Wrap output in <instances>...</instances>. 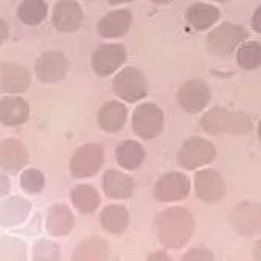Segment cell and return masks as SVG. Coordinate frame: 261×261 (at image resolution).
I'll list each match as a JSON object with an SVG mask.
<instances>
[{"mask_svg": "<svg viewBox=\"0 0 261 261\" xmlns=\"http://www.w3.org/2000/svg\"><path fill=\"white\" fill-rule=\"evenodd\" d=\"M112 89L114 93L118 96V100L127 105H134L143 101L148 96L149 86L143 72L129 65V67L120 69L115 73L112 80Z\"/></svg>", "mask_w": 261, "mask_h": 261, "instance_id": "cell-4", "label": "cell"}, {"mask_svg": "<svg viewBox=\"0 0 261 261\" xmlns=\"http://www.w3.org/2000/svg\"><path fill=\"white\" fill-rule=\"evenodd\" d=\"M100 224L105 232L111 235H123L130 224V215L126 205L111 204L100 212Z\"/></svg>", "mask_w": 261, "mask_h": 261, "instance_id": "cell-25", "label": "cell"}, {"mask_svg": "<svg viewBox=\"0 0 261 261\" xmlns=\"http://www.w3.org/2000/svg\"><path fill=\"white\" fill-rule=\"evenodd\" d=\"M129 117V109L121 100H109L101 105L96 115V123L103 133L117 134L124 129Z\"/></svg>", "mask_w": 261, "mask_h": 261, "instance_id": "cell-18", "label": "cell"}, {"mask_svg": "<svg viewBox=\"0 0 261 261\" xmlns=\"http://www.w3.org/2000/svg\"><path fill=\"white\" fill-rule=\"evenodd\" d=\"M191 180L180 171H168L162 174L154 184V198L162 204H177L188 198Z\"/></svg>", "mask_w": 261, "mask_h": 261, "instance_id": "cell-8", "label": "cell"}, {"mask_svg": "<svg viewBox=\"0 0 261 261\" xmlns=\"http://www.w3.org/2000/svg\"><path fill=\"white\" fill-rule=\"evenodd\" d=\"M208 2H215V4H228L232 0H208Z\"/></svg>", "mask_w": 261, "mask_h": 261, "instance_id": "cell-41", "label": "cell"}, {"mask_svg": "<svg viewBox=\"0 0 261 261\" xmlns=\"http://www.w3.org/2000/svg\"><path fill=\"white\" fill-rule=\"evenodd\" d=\"M249 39V30L244 25L222 22L207 35V48L216 56H228Z\"/></svg>", "mask_w": 261, "mask_h": 261, "instance_id": "cell-3", "label": "cell"}, {"mask_svg": "<svg viewBox=\"0 0 261 261\" xmlns=\"http://www.w3.org/2000/svg\"><path fill=\"white\" fill-rule=\"evenodd\" d=\"M70 70V61L59 50L44 51L35 62V75L42 84H58Z\"/></svg>", "mask_w": 261, "mask_h": 261, "instance_id": "cell-12", "label": "cell"}, {"mask_svg": "<svg viewBox=\"0 0 261 261\" xmlns=\"http://www.w3.org/2000/svg\"><path fill=\"white\" fill-rule=\"evenodd\" d=\"M30 118V105L20 95L0 98V123L7 127L22 126Z\"/></svg>", "mask_w": 261, "mask_h": 261, "instance_id": "cell-22", "label": "cell"}, {"mask_svg": "<svg viewBox=\"0 0 261 261\" xmlns=\"http://www.w3.org/2000/svg\"><path fill=\"white\" fill-rule=\"evenodd\" d=\"M133 130L142 140L157 139L165 127V115L155 103H140L133 112Z\"/></svg>", "mask_w": 261, "mask_h": 261, "instance_id": "cell-7", "label": "cell"}, {"mask_svg": "<svg viewBox=\"0 0 261 261\" xmlns=\"http://www.w3.org/2000/svg\"><path fill=\"white\" fill-rule=\"evenodd\" d=\"M106 160L105 148L100 143L81 145L72 155L69 170L75 179H90L103 170Z\"/></svg>", "mask_w": 261, "mask_h": 261, "instance_id": "cell-6", "label": "cell"}, {"mask_svg": "<svg viewBox=\"0 0 261 261\" xmlns=\"http://www.w3.org/2000/svg\"><path fill=\"white\" fill-rule=\"evenodd\" d=\"M72 207L81 215H92L101 207V194L89 184H78L70 191Z\"/></svg>", "mask_w": 261, "mask_h": 261, "instance_id": "cell-26", "label": "cell"}, {"mask_svg": "<svg viewBox=\"0 0 261 261\" xmlns=\"http://www.w3.org/2000/svg\"><path fill=\"white\" fill-rule=\"evenodd\" d=\"M127 53L124 45L111 42V44H101L92 53L90 65L92 70L96 76L106 78L111 75H115L126 62Z\"/></svg>", "mask_w": 261, "mask_h": 261, "instance_id": "cell-11", "label": "cell"}, {"mask_svg": "<svg viewBox=\"0 0 261 261\" xmlns=\"http://www.w3.org/2000/svg\"><path fill=\"white\" fill-rule=\"evenodd\" d=\"M11 191V180L7 173L0 171V202H2Z\"/></svg>", "mask_w": 261, "mask_h": 261, "instance_id": "cell-34", "label": "cell"}, {"mask_svg": "<svg viewBox=\"0 0 261 261\" xmlns=\"http://www.w3.org/2000/svg\"><path fill=\"white\" fill-rule=\"evenodd\" d=\"M176 101L187 114H201L212 101V89L202 80H188L177 89Z\"/></svg>", "mask_w": 261, "mask_h": 261, "instance_id": "cell-9", "label": "cell"}, {"mask_svg": "<svg viewBox=\"0 0 261 261\" xmlns=\"http://www.w3.org/2000/svg\"><path fill=\"white\" fill-rule=\"evenodd\" d=\"M111 255L108 241L101 237H90L76 246L73 252V259H81V261H96V259H108Z\"/></svg>", "mask_w": 261, "mask_h": 261, "instance_id": "cell-27", "label": "cell"}, {"mask_svg": "<svg viewBox=\"0 0 261 261\" xmlns=\"http://www.w3.org/2000/svg\"><path fill=\"white\" fill-rule=\"evenodd\" d=\"M115 160L124 171H137L146 160V149L137 140H123L115 148Z\"/></svg>", "mask_w": 261, "mask_h": 261, "instance_id": "cell-24", "label": "cell"}, {"mask_svg": "<svg viewBox=\"0 0 261 261\" xmlns=\"http://www.w3.org/2000/svg\"><path fill=\"white\" fill-rule=\"evenodd\" d=\"M221 19V10L207 2H196L187 8L185 20L196 31H207L213 28Z\"/></svg>", "mask_w": 261, "mask_h": 261, "instance_id": "cell-23", "label": "cell"}, {"mask_svg": "<svg viewBox=\"0 0 261 261\" xmlns=\"http://www.w3.org/2000/svg\"><path fill=\"white\" fill-rule=\"evenodd\" d=\"M19 184L27 194L36 196L44 191L47 180L39 168H23L19 176Z\"/></svg>", "mask_w": 261, "mask_h": 261, "instance_id": "cell-31", "label": "cell"}, {"mask_svg": "<svg viewBox=\"0 0 261 261\" xmlns=\"http://www.w3.org/2000/svg\"><path fill=\"white\" fill-rule=\"evenodd\" d=\"M83 2H93V0H83Z\"/></svg>", "mask_w": 261, "mask_h": 261, "instance_id": "cell-43", "label": "cell"}, {"mask_svg": "<svg viewBox=\"0 0 261 261\" xmlns=\"http://www.w3.org/2000/svg\"><path fill=\"white\" fill-rule=\"evenodd\" d=\"M130 25L133 13L126 8H120L105 14L96 25V31L103 39H118L126 35Z\"/></svg>", "mask_w": 261, "mask_h": 261, "instance_id": "cell-21", "label": "cell"}, {"mask_svg": "<svg viewBox=\"0 0 261 261\" xmlns=\"http://www.w3.org/2000/svg\"><path fill=\"white\" fill-rule=\"evenodd\" d=\"M84 11L78 0H59L51 11V25L59 31L70 35L81 28Z\"/></svg>", "mask_w": 261, "mask_h": 261, "instance_id": "cell-14", "label": "cell"}, {"mask_svg": "<svg viewBox=\"0 0 261 261\" xmlns=\"http://www.w3.org/2000/svg\"><path fill=\"white\" fill-rule=\"evenodd\" d=\"M30 160L28 149L19 139H5L0 142V170L8 176L19 174L27 168Z\"/></svg>", "mask_w": 261, "mask_h": 261, "instance_id": "cell-16", "label": "cell"}, {"mask_svg": "<svg viewBox=\"0 0 261 261\" xmlns=\"http://www.w3.org/2000/svg\"><path fill=\"white\" fill-rule=\"evenodd\" d=\"M31 258L38 261H56L61 258V247L51 240H38L31 249Z\"/></svg>", "mask_w": 261, "mask_h": 261, "instance_id": "cell-32", "label": "cell"}, {"mask_svg": "<svg viewBox=\"0 0 261 261\" xmlns=\"http://www.w3.org/2000/svg\"><path fill=\"white\" fill-rule=\"evenodd\" d=\"M48 16V5L45 0H22L17 7V17L23 25H41Z\"/></svg>", "mask_w": 261, "mask_h": 261, "instance_id": "cell-28", "label": "cell"}, {"mask_svg": "<svg viewBox=\"0 0 261 261\" xmlns=\"http://www.w3.org/2000/svg\"><path fill=\"white\" fill-rule=\"evenodd\" d=\"M108 2L114 7H118V5H126V4H130L134 2V0H108Z\"/></svg>", "mask_w": 261, "mask_h": 261, "instance_id": "cell-39", "label": "cell"}, {"mask_svg": "<svg viewBox=\"0 0 261 261\" xmlns=\"http://www.w3.org/2000/svg\"><path fill=\"white\" fill-rule=\"evenodd\" d=\"M31 202L23 196H7L0 202V227L16 228L27 222L31 213Z\"/></svg>", "mask_w": 261, "mask_h": 261, "instance_id": "cell-20", "label": "cell"}, {"mask_svg": "<svg viewBox=\"0 0 261 261\" xmlns=\"http://www.w3.org/2000/svg\"><path fill=\"white\" fill-rule=\"evenodd\" d=\"M148 259H170V255L167 252H154L148 255Z\"/></svg>", "mask_w": 261, "mask_h": 261, "instance_id": "cell-38", "label": "cell"}, {"mask_svg": "<svg viewBox=\"0 0 261 261\" xmlns=\"http://www.w3.org/2000/svg\"><path fill=\"white\" fill-rule=\"evenodd\" d=\"M199 126L208 136H241L249 134L253 123L249 114L243 111H228L222 106H215L205 111L199 120Z\"/></svg>", "mask_w": 261, "mask_h": 261, "instance_id": "cell-2", "label": "cell"}, {"mask_svg": "<svg viewBox=\"0 0 261 261\" xmlns=\"http://www.w3.org/2000/svg\"><path fill=\"white\" fill-rule=\"evenodd\" d=\"M31 86V73L19 62H0V93L22 95Z\"/></svg>", "mask_w": 261, "mask_h": 261, "instance_id": "cell-15", "label": "cell"}, {"mask_svg": "<svg viewBox=\"0 0 261 261\" xmlns=\"http://www.w3.org/2000/svg\"><path fill=\"white\" fill-rule=\"evenodd\" d=\"M237 64L243 70H256L261 67V42L246 41L237 48Z\"/></svg>", "mask_w": 261, "mask_h": 261, "instance_id": "cell-29", "label": "cell"}, {"mask_svg": "<svg viewBox=\"0 0 261 261\" xmlns=\"http://www.w3.org/2000/svg\"><path fill=\"white\" fill-rule=\"evenodd\" d=\"M8 36H10V27L4 17H0V47L8 41Z\"/></svg>", "mask_w": 261, "mask_h": 261, "instance_id": "cell-36", "label": "cell"}, {"mask_svg": "<svg viewBox=\"0 0 261 261\" xmlns=\"http://www.w3.org/2000/svg\"><path fill=\"white\" fill-rule=\"evenodd\" d=\"M28 246L23 240L11 235L0 237V259H27Z\"/></svg>", "mask_w": 261, "mask_h": 261, "instance_id": "cell-30", "label": "cell"}, {"mask_svg": "<svg viewBox=\"0 0 261 261\" xmlns=\"http://www.w3.org/2000/svg\"><path fill=\"white\" fill-rule=\"evenodd\" d=\"M149 2L154 5H168V4H173L174 0H149Z\"/></svg>", "mask_w": 261, "mask_h": 261, "instance_id": "cell-40", "label": "cell"}, {"mask_svg": "<svg viewBox=\"0 0 261 261\" xmlns=\"http://www.w3.org/2000/svg\"><path fill=\"white\" fill-rule=\"evenodd\" d=\"M216 159V146L213 142L201 136H193L187 139L179 152H177V165L187 171H196L199 168L208 167Z\"/></svg>", "mask_w": 261, "mask_h": 261, "instance_id": "cell-5", "label": "cell"}, {"mask_svg": "<svg viewBox=\"0 0 261 261\" xmlns=\"http://www.w3.org/2000/svg\"><path fill=\"white\" fill-rule=\"evenodd\" d=\"M233 230L244 238L261 237V204L243 201L237 204L228 215Z\"/></svg>", "mask_w": 261, "mask_h": 261, "instance_id": "cell-10", "label": "cell"}, {"mask_svg": "<svg viewBox=\"0 0 261 261\" xmlns=\"http://www.w3.org/2000/svg\"><path fill=\"white\" fill-rule=\"evenodd\" d=\"M256 133H258V139L261 140V120H259V123H258V127H256Z\"/></svg>", "mask_w": 261, "mask_h": 261, "instance_id": "cell-42", "label": "cell"}, {"mask_svg": "<svg viewBox=\"0 0 261 261\" xmlns=\"http://www.w3.org/2000/svg\"><path fill=\"white\" fill-rule=\"evenodd\" d=\"M154 225L159 243L168 250H179L191 241L196 219L190 210L174 205L157 213Z\"/></svg>", "mask_w": 261, "mask_h": 261, "instance_id": "cell-1", "label": "cell"}, {"mask_svg": "<svg viewBox=\"0 0 261 261\" xmlns=\"http://www.w3.org/2000/svg\"><path fill=\"white\" fill-rule=\"evenodd\" d=\"M193 187L198 199L205 204H216L222 201L227 193V185L221 173L207 167L196 170Z\"/></svg>", "mask_w": 261, "mask_h": 261, "instance_id": "cell-13", "label": "cell"}, {"mask_svg": "<svg viewBox=\"0 0 261 261\" xmlns=\"http://www.w3.org/2000/svg\"><path fill=\"white\" fill-rule=\"evenodd\" d=\"M252 255L255 259H261V237L258 238V241L255 243L253 249H252Z\"/></svg>", "mask_w": 261, "mask_h": 261, "instance_id": "cell-37", "label": "cell"}, {"mask_svg": "<svg viewBox=\"0 0 261 261\" xmlns=\"http://www.w3.org/2000/svg\"><path fill=\"white\" fill-rule=\"evenodd\" d=\"M250 27L255 33L261 35V5L253 11V16H252V20H250Z\"/></svg>", "mask_w": 261, "mask_h": 261, "instance_id": "cell-35", "label": "cell"}, {"mask_svg": "<svg viewBox=\"0 0 261 261\" xmlns=\"http://www.w3.org/2000/svg\"><path fill=\"white\" fill-rule=\"evenodd\" d=\"M101 188L106 198L114 201H126L134 196L136 180L127 171L123 170H106L101 177Z\"/></svg>", "mask_w": 261, "mask_h": 261, "instance_id": "cell-17", "label": "cell"}, {"mask_svg": "<svg viewBox=\"0 0 261 261\" xmlns=\"http://www.w3.org/2000/svg\"><path fill=\"white\" fill-rule=\"evenodd\" d=\"M76 219L69 205L56 202L50 205L45 216V230L50 237L65 238L69 237L75 228Z\"/></svg>", "mask_w": 261, "mask_h": 261, "instance_id": "cell-19", "label": "cell"}, {"mask_svg": "<svg viewBox=\"0 0 261 261\" xmlns=\"http://www.w3.org/2000/svg\"><path fill=\"white\" fill-rule=\"evenodd\" d=\"M180 259H184V261H210V259H215V253L210 249L199 246V247H191L190 250H187L180 256Z\"/></svg>", "mask_w": 261, "mask_h": 261, "instance_id": "cell-33", "label": "cell"}]
</instances>
